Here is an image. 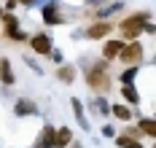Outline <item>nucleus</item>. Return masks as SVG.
Masks as SVG:
<instances>
[{"instance_id": "f257e3e1", "label": "nucleus", "mask_w": 156, "mask_h": 148, "mask_svg": "<svg viewBox=\"0 0 156 148\" xmlns=\"http://www.w3.org/2000/svg\"><path fill=\"white\" fill-rule=\"evenodd\" d=\"M86 83H89V89L97 92V94H105L110 89V65L105 59L94 62V65L86 70Z\"/></svg>"}, {"instance_id": "f03ea898", "label": "nucleus", "mask_w": 156, "mask_h": 148, "mask_svg": "<svg viewBox=\"0 0 156 148\" xmlns=\"http://www.w3.org/2000/svg\"><path fill=\"white\" fill-rule=\"evenodd\" d=\"M148 22H151V14H148V11L129 14L126 19H121V24H119L121 41H140V33L145 30V24H148Z\"/></svg>"}, {"instance_id": "7ed1b4c3", "label": "nucleus", "mask_w": 156, "mask_h": 148, "mask_svg": "<svg viewBox=\"0 0 156 148\" xmlns=\"http://www.w3.org/2000/svg\"><path fill=\"white\" fill-rule=\"evenodd\" d=\"M143 43L140 41H124V46H121V51H119V59L124 62V65L129 67H137L143 62Z\"/></svg>"}, {"instance_id": "20e7f679", "label": "nucleus", "mask_w": 156, "mask_h": 148, "mask_svg": "<svg viewBox=\"0 0 156 148\" xmlns=\"http://www.w3.org/2000/svg\"><path fill=\"white\" fill-rule=\"evenodd\" d=\"M30 46H32L35 54H43V57H46V54H51V38H48L46 33H35L30 38Z\"/></svg>"}, {"instance_id": "39448f33", "label": "nucleus", "mask_w": 156, "mask_h": 148, "mask_svg": "<svg viewBox=\"0 0 156 148\" xmlns=\"http://www.w3.org/2000/svg\"><path fill=\"white\" fill-rule=\"evenodd\" d=\"M110 33H113V24H110V22H94V24L86 27V38H92V41L105 38V35H110Z\"/></svg>"}, {"instance_id": "423d86ee", "label": "nucleus", "mask_w": 156, "mask_h": 148, "mask_svg": "<svg viewBox=\"0 0 156 148\" xmlns=\"http://www.w3.org/2000/svg\"><path fill=\"white\" fill-rule=\"evenodd\" d=\"M43 22L46 24H65V16L59 14V5L57 3H48L43 8Z\"/></svg>"}, {"instance_id": "0eeeda50", "label": "nucleus", "mask_w": 156, "mask_h": 148, "mask_svg": "<svg viewBox=\"0 0 156 148\" xmlns=\"http://www.w3.org/2000/svg\"><path fill=\"white\" fill-rule=\"evenodd\" d=\"M70 140H73V129L70 127H59L54 132V148H67Z\"/></svg>"}, {"instance_id": "6e6552de", "label": "nucleus", "mask_w": 156, "mask_h": 148, "mask_svg": "<svg viewBox=\"0 0 156 148\" xmlns=\"http://www.w3.org/2000/svg\"><path fill=\"white\" fill-rule=\"evenodd\" d=\"M54 127L51 124H46L43 129H41V137H38V143H35V148H54Z\"/></svg>"}, {"instance_id": "1a4fd4ad", "label": "nucleus", "mask_w": 156, "mask_h": 148, "mask_svg": "<svg viewBox=\"0 0 156 148\" xmlns=\"http://www.w3.org/2000/svg\"><path fill=\"white\" fill-rule=\"evenodd\" d=\"M113 137H116V146H119V148H143L140 137H135V135L121 132V135H113Z\"/></svg>"}, {"instance_id": "9d476101", "label": "nucleus", "mask_w": 156, "mask_h": 148, "mask_svg": "<svg viewBox=\"0 0 156 148\" xmlns=\"http://www.w3.org/2000/svg\"><path fill=\"white\" fill-rule=\"evenodd\" d=\"M121 46H124V41H108V43L102 46V59H105V62L116 59V57H119V51H121Z\"/></svg>"}, {"instance_id": "9b49d317", "label": "nucleus", "mask_w": 156, "mask_h": 148, "mask_svg": "<svg viewBox=\"0 0 156 148\" xmlns=\"http://www.w3.org/2000/svg\"><path fill=\"white\" fill-rule=\"evenodd\" d=\"M14 111H16V116H32V113H38V108H35V102H32V100H27V97L16 100Z\"/></svg>"}, {"instance_id": "f8f14e48", "label": "nucleus", "mask_w": 156, "mask_h": 148, "mask_svg": "<svg viewBox=\"0 0 156 148\" xmlns=\"http://www.w3.org/2000/svg\"><path fill=\"white\" fill-rule=\"evenodd\" d=\"M0 83L3 86H11L14 83V70H11V62L8 59H0Z\"/></svg>"}, {"instance_id": "ddd939ff", "label": "nucleus", "mask_w": 156, "mask_h": 148, "mask_svg": "<svg viewBox=\"0 0 156 148\" xmlns=\"http://www.w3.org/2000/svg\"><path fill=\"white\" fill-rule=\"evenodd\" d=\"M76 76H78V73H76V67H73V65L57 67V78H59L62 83H73V81H76Z\"/></svg>"}, {"instance_id": "4468645a", "label": "nucleus", "mask_w": 156, "mask_h": 148, "mask_svg": "<svg viewBox=\"0 0 156 148\" xmlns=\"http://www.w3.org/2000/svg\"><path fill=\"white\" fill-rule=\"evenodd\" d=\"M137 132L145 137H156V121L154 118H140L137 121Z\"/></svg>"}, {"instance_id": "2eb2a0df", "label": "nucleus", "mask_w": 156, "mask_h": 148, "mask_svg": "<svg viewBox=\"0 0 156 148\" xmlns=\"http://www.w3.org/2000/svg\"><path fill=\"white\" fill-rule=\"evenodd\" d=\"M121 94H124V100L129 105H140V94H137V89H135L132 83H124V86H121Z\"/></svg>"}, {"instance_id": "dca6fc26", "label": "nucleus", "mask_w": 156, "mask_h": 148, "mask_svg": "<svg viewBox=\"0 0 156 148\" xmlns=\"http://www.w3.org/2000/svg\"><path fill=\"white\" fill-rule=\"evenodd\" d=\"M110 113L116 116L119 121H129V118H132V111H129V105H121V102H119V105H113V108H110Z\"/></svg>"}, {"instance_id": "f3484780", "label": "nucleus", "mask_w": 156, "mask_h": 148, "mask_svg": "<svg viewBox=\"0 0 156 148\" xmlns=\"http://www.w3.org/2000/svg\"><path fill=\"white\" fill-rule=\"evenodd\" d=\"M73 108H76V116H78V121H81V124L86 127V118H83V111H81V102H78V100H73Z\"/></svg>"}, {"instance_id": "a211bd4d", "label": "nucleus", "mask_w": 156, "mask_h": 148, "mask_svg": "<svg viewBox=\"0 0 156 148\" xmlns=\"http://www.w3.org/2000/svg\"><path fill=\"white\" fill-rule=\"evenodd\" d=\"M135 73H137V67H129V70H126L124 76H121V81H124V83H132V78H135Z\"/></svg>"}, {"instance_id": "6ab92c4d", "label": "nucleus", "mask_w": 156, "mask_h": 148, "mask_svg": "<svg viewBox=\"0 0 156 148\" xmlns=\"http://www.w3.org/2000/svg\"><path fill=\"white\" fill-rule=\"evenodd\" d=\"M102 135H108V137H113V135H116V129H113V127H105V129H102Z\"/></svg>"}, {"instance_id": "aec40b11", "label": "nucleus", "mask_w": 156, "mask_h": 148, "mask_svg": "<svg viewBox=\"0 0 156 148\" xmlns=\"http://www.w3.org/2000/svg\"><path fill=\"white\" fill-rule=\"evenodd\" d=\"M16 5H19V3H22V5H32V3H35V0H14Z\"/></svg>"}, {"instance_id": "412c9836", "label": "nucleus", "mask_w": 156, "mask_h": 148, "mask_svg": "<svg viewBox=\"0 0 156 148\" xmlns=\"http://www.w3.org/2000/svg\"><path fill=\"white\" fill-rule=\"evenodd\" d=\"M70 148H81V143H70Z\"/></svg>"}]
</instances>
